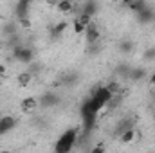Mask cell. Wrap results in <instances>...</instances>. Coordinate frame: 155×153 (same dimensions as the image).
I'll return each mask as SVG.
<instances>
[{"instance_id": "obj_10", "label": "cell", "mask_w": 155, "mask_h": 153, "mask_svg": "<svg viewBox=\"0 0 155 153\" xmlns=\"http://www.w3.org/2000/svg\"><path fill=\"white\" fill-rule=\"evenodd\" d=\"M137 20H139L141 24L153 22V20H155V11L152 9V7H146V9H143L141 13H137Z\"/></svg>"}, {"instance_id": "obj_19", "label": "cell", "mask_w": 155, "mask_h": 153, "mask_svg": "<svg viewBox=\"0 0 155 153\" xmlns=\"http://www.w3.org/2000/svg\"><path fill=\"white\" fill-rule=\"evenodd\" d=\"M16 31H18V27H16V24H13V22H9L7 25H4V33H5V36L16 34Z\"/></svg>"}, {"instance_id": "obj_13", "label": "cell", "mask_w": 155, "mask_h": 153, "mask_svg": "<svg viewBox=\"0 0 155 153\" xmlns=\"http://www.w3.org/2000/svg\"><path fill=\"white\" fill-rule=\"evenodd\" d=\"M16 81H18L20 86H27V85H31V81H33V72H31V70H24V72H20V74L16 76Z\"/></svg>"}, {"instance_id": "obj_23", "label": "cell", "mask_w": 155, "mask_h": 153, "mask_svg": "<svg viewBox=\"0 0 155 153\" xmlns=\"http://www.w3.org/2000/svg\"><path fill=\"white\" fill-rule=\"evenodd\" d=\"M148 81H150V85H152V86H155V70L148 76Z\"/></svg>"}, {"instance_id": "obj_5", "label": "cell", "mask_w": 155, "mask_h": 153, "mask_svg": "<svg viewBox=\"0 0 155 153\" xmlns=\"http://www.w3.org/2000/svg\"><path fill=\"white\" fill-rule=\"evenodd\" d=\"M137 135H139V133H137V130H135L134 126H130V128H126V130H123V132L117 133L121 144H132V142L137 139Z\"/></svg>"}, {"instance_id": "obj_15", "label": "cell", "mask_w": 155, "mask_h": 153, "mask_svg": "<svg viewBox=\"0 0 155 153\" xmlns=\"http://www.w3.org/2000/svg\"><path fill=\"white\" fill-rule=\"evenodd\" d=\"M146 7H148V2H146V0H134V2L128 5V9H130L132 13H135V15L141 13V11L146 9Z\"/></svg>"}, {"instance_id": "obj_9", "label": "cell", "mask_w": 155, "mask_h": 153, "mask_svg": "<svg viewBox=\"0 0 155 153\" xmlns=\"http://www.w3.org/2000/svg\"><path fill=\"white\" fill-rule=\"evenodd\" d=\"M67 27H69V22H67V20H60V22H56V24L51 27V34H52L54 38H58V36H61V34L67 31Z\"/></svg>"}, {"instance_id": "obj_17", "label": "cell", "mask_w": 155, "mask_h": 153, "mask_svg": "<svg viewBox=\"0 0 155 153\" xmlns=\"http://www.w3.org/2000/svg\"><path fill=\"white\" fill-rule=\"evenodd\" d=\"M71 25H72V31H74V34H83V33H85V27H87V25H85L83 22H79L78 18H74V22H72Z\"/></svg>"}, {"instance_id": "obj_7", "label": "cell", "mask_w": 155, "mask_h": 153, "mask_svg": "<svg viewBox=\"0 0 155 153\" xmlns=\"http://www.w3.org/2000/svg\"><path fill=\"white\" fill-rule=\"evenodd\" d=\"M54 9L58 13H61V15H71L76 9V5H74V0H58V4L54 5Z\"/></svg>"}, {"instance_id": "obj_25", "label": "cell", "mask_w": 155, "mask_h": 153, "mask_svg": "<svg viewBox=\"0 0 155 153\" xmlns=\"http://www.w3.org/2000/svg\"><path fill=\"white\" fill-rule=\"evenodd\" d=\"M4 76H5V67L0 65V77H4Z\"/></svg>"}, {"instance_id": "obj_1", "label": "cell", "mask_w": 155, "mask_h": 153, "mask_svg": "<svg viewBox=\"0 0 155 153\" xmlns=\"http://www.w3.org/2000/svg\"><path fill=\"white\" fill-rule=\"evenodd\" d=\"M78 132H79V128H69V130H65V132L61 133V137L58 139V142H56L54 150H56L58 153L71 151V150L74 148V144H76Z\"/></svg>"}, {"instance_id": "obj_8", "label": "cell", "mask_w": 155, "mask_h": 153, "mask_svg": "<svg viewBox=\"0 0 155 153\" xmlns=\"http://www.w3.org/2000/svg\"><path fill=\"white\" fill-rule=\"evenodd\" d=\"M146 76H148L146 69H143V67H130V72H128V79L130 81H143Z\"/></svg>"}, {"instance_id": "obj_24", "label": "cell", "mask_w": 155, "mask_h": 153, "mask_svg": "<svg viewBox=\"0 0 155 153\" xmlns=\"http://www.w3.org/2000/svg\"><path fill=\"white\" fill-rule=\"evenodd\" d=\"M45 4H47L49 7H54V5L58 4V0H45Z\"/></svg>"}, {"instance_id": "obj_2", "label": "cell", "mask_w": 155, "mask_h": 153, "mask_svg": "<svg viewBox=\"0 0 155 153\" xmlns=\"http://www.w3.org/2000/svg\"><path fill=\"white\" fill-rule=\"evenodd\" d=\"M13 58L20 63H24V65H29L35 60V50L31 47H25V45H16L13 49Z\"/></svg>"}, {"instance_id": "obj_16", "label": "cell", "mask_w": 155, "mask_h": 153, "mask_svg": "<svg viewBox=\"0 0 155 153\" xmlns=\"http://www.w3.org/2000/svg\"><path fill=\"white\" fill-rule=\"evenodd\" d=\"M110 92H112V96H117V94H121V90H123V86H121V81H117V79H112L110 83H107L105 85Z\"/></svg>"}, {"instance_id": "obj_26", "label": "cell", "mask_w": 155, "mask_h": 153, "mask_svg": "<svg viewBox=\"0 0 155 153\" xmlns=\"http://www.w3.org/2000/svg\"><path fill=\"white\" fill-rule=\"evenodd\" d=\"M153 88V106H155V86H152Z\"/></svg>"}, {"instance_id": "obj_3", "label": "cell", "mask_w": 155, "mask_h": 153, "mask_svg": "<svg viewBox=\"0 0 155 153\" xmlns=\"http://www.w3.org/2000/svg\"><path fill=\"white\" fill-rule=\"evenodd\" d=\"M85 40H87V43L88 45H96L99 38H101V31H99V27H97V24H94V22H90L87 27H85Z\"/></svg>"}, {"instance_id": "obj_4", "label": "cell", "mask_w": 155, "mask_h": 153, "mask_svg": "<svg viewBox=\"0 0 155 153\" xmlns=\"http://www.w3.org/2000/svg\"><path fill=\"white\" fill-rule=\"evenodd\" d=\"M40 106V101L35 97V96H29V97H24L22 101H20V110L24 112V114H33V112H36Z\"/></svg>"}, {"instance_id": "obj_20", "label": "cell", "mask_w": 155, "mask_h": 153, "mask_svg": "<svg viewBox=\"0 0 155 153\" xmlns=\"http://www.w3.org/2000/svg\"><path fill=\"white\" fill-rule=\"evenodd\" d=\"M18 24H20V27H24V29H29V27H31L29 16H20V18H18Z\"/></svg>"}, {"instance_id": "obj_14", "label": "cell", "mask_w": 155, "mask_h": 153, "mask_svg": "<svg viewBox=\"0 0 155 153\" xmlns=\"http://www.w3.org/2000/svg\"><path fill=\"white\" fill-rule=\"evenodd\" d=\"M134 49H135V43H134L132 40H121V41H119V50H121V54H132Z\"/></svg>"}, {"instance_id": "obj_11", "label": "cell", "mask_w": 155, "mask_h": 153, "mask_svg": "<svg viewBox=\"0 0 155 153\" xmlns=\"http://www.w3.org/2000/svg\"><path fill=\"white\" fill-rule=\"evenodd\" d=\"M79 11H83V13H87V15L94 16V15L97 13V4H96V0H87L85 4H81V5H79ZM79 11H78V13H79Z\"/></svg>"}, {"instance_id": "obj_6", "label": "cell", "mask_w": 155, "mask_h": 153, "mask_svg": "<svg viewBox=\"0 0 155 153\" xmlns=\"http://www.w3.org/2000/svg\"><path fill=\"white\" fill-rule=\"evenodd\" d=\"M16 126V119L13 115H0V135L9 133L11 130H15Z\"/></svg>"}, {"instance_id": "obj_12", "label": "cell", "mask_w": 155, "mask_h": 153, "mask_svg": "<svg viewBox=\"0 0 155 153\" xmlns=\"http://www.w3.org/2000/svg\"><path fill=\"white\" fill-rule=\"evenodd\" d=\"M31 4H33V0H18V4H16V15H18V18L20 16H27V11H29Z\"/></svg>"}, {"instance_id": "obj_21", "label": "cell", "mask_w": 155, "mask_h": 153, "mask_svg": "<svg viewBox=\"0 0 155 153\" xmlns=\"http://www.w3.org/2000/svg\"><path fill=\"white\" fill-rule=\"evenodd\" d=\"M144 60L153 61V60H155V47H152V49H146V52H144Z\"/></svg>"}, {"instance_id": "obj_22", "label": "cell", "mask_w": 155, "mask_h": 153, "mask_svg": "<svg viewBox=\"0 0 155 153\" xmlns=\"http://www.w3.org/2000/svg\"><path fill=\"white\" fill-rule=\"evenodd\" d=\"M99 151H105V146L103 144H97V146L92 148V153H99Z\"/></svg>"}, {"instance_id": "obj_18", "label": "cell", "mask_w": 155, "mask_h": 153, "mask_svg": "<svg viewBox=\"0 0 155 153\" xmlns=\"http://www.w3.org/2000/svg\"><path fill=\"white\" fill-rule=\"evenodd\" d=\"M56 103H58V99L54 97V94H47V96L41 97V105L43 106H51V105H56Z\"/></svg>"}]
</instances>
